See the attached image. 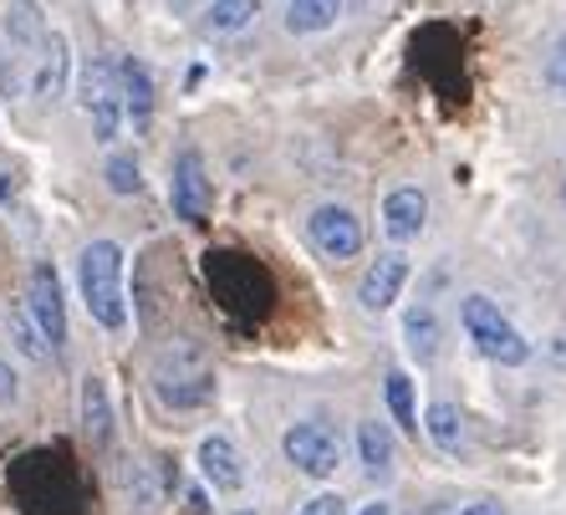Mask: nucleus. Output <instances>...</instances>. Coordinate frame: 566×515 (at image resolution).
Masks as SVG:
<instances>
[{
    "instance_id": "f257e3e1",
    "label": "nucleus",
    "mask_w": 566,
    "mask_h": 515,
    "mask_svg": "<svg viewBox=\"0 0 566 515\" xmlns=\"http://www.w3.org/2000/svg\"><path fill=\"white\" fill-rule=\"evenodd\" d=\"M148 383H154V398L164 403V409H205L214 398V362L205 357V347L189 343V337H179V343H169L164 353L154 357V372H148Z\"/></svg>"
},
{
    "instance_id": "f03ea898",
    "label": "nucleus",
    "mask_w": 566,
    "mask_h": 515,
    "mask_svg": "<svg viewBox=\"0 0 566 515\" xmlns=\"http://www.w3.org/2000/svg\"><path fill=\"white\" fill-rule=\"evenodd\" d=\"M77 291L87 317L107 332L128 327V291H123V245L118 240H93L77 255Z\"/></svg>"
},
{
    "instance_id": "7ed1b4c3",
    "label": "nucleus",
    "mask_w": 566,
    "mask_h": 515,
    "mask_svg": "<svg viewBox=\"0 0 566 515\" xmlns=\"http://www.w3.org/2000/svg\"><path fill=\"white\" fill-rule=\"evenodd\" d=\"M460 322H464V337L480 347V357L501 362V368H521V362H531L526 332L515 327V322L505 317L490 296H464V302H460Z\"/></svg>"
},
{
    "instance_id": "20e7f679",
    "label": "nucleus",
    "mask_w": 566,
    "mask_h": 515,
    "mask_svg": "<svg viewBox=\"0 0 566 515\" xmlns=\"http://www.w3.org/2000/svg\"><path fill=\"white\" fill-rule=\"evenodd\" d=\"M77 97H82V113L93 123V138L97 144H118L123 123H128V107H123V82H118V62L107 56H87L82 62V77H77Z\"/></svg>"
},
{
    "instance_id": "39448f33",
    "label": "nucleus",
    "mask_w": 566,
    "mask_h": 515,
    "mask_svg": "<svg viewBox=\"0 0 566 515\" xmlns=\"http://www.w3.org/2000/svg\"><path fill=\"white\" fill-rule=\"evenodd\" d=\"M281 450H286L291 470H302L306 480H327L337 475V464H343V439H337V429H327V423H291L286 434H281Z\"/></svg>"
},
{
    "instance_id": "423d86ee",
    "label": "nucleus",
    "mask_w": 566,
    "mask_h": 515,
    "mask_svg": "<svg viewBox=\"0 0 566 515\" xmlns=\"http://www.w3.org/2000/svg\"><path fill=\"white\" fill-rule=\"evenodd\" d=\"M169 204L185 225H205V214L214 204V185H210V174H205V154L199 148H179L174 174H169Z\"/></svg>"
},
{
    "instance_id": "0eeeda50",
    "label": "nucleus",
    "mask_w": 566,
    "mask_h": 515,
    "mask_svg": "<svg viewBox=\"0 0 566 515\" xmlns=\"http://www.w3.org/2000/svg\"><path fill=\"white\" fill-rule=\"evenodd\" d=\"M27 312L36 317V327L46 332V343L52 353L66 347V296H62V276H56V265H31L27 276Z\"/></svg>"
},
{
    "instance_id": "6e6552de",
    "label": "nucleus",
    "mask_w": 566,
    "mask_h": 515,
    "mask_svg": "<svg viewBox=\"0 0 566 515\" xmlns=\"http://www.w3.org/2000/svg\"><path fill=\"white\" fill-rule=\"evenodd\" d=\"M306 235H312V245L327 255V261H353V255H363V220H357L347 204H322V210H312Z\"/></svg>"
},
{
    "instance_id": "1a4fd4ad",
    "label": "nucleus",
    "mask_w": 566,
    "mask_h": 515,
    "mask_svg": "<svg viewBox=\"0 0 566 515\" xmlns=\"http://www.w3.org/2000/svg\"><path fill=\"white\" fill-rule=\"evenodd\" d=\"M403 286H409V255L382 251L378 261L363 271V281H357V302L368 306V312H388V306L403 296Z\"/></svg>"
},
{
    "instance_id": "9d476101",
    "label": "nucleus",
    "mask_w": 566,
    "mask_h": 515,
    "mask_svg": "<svg viewBox=\"0 0 566 515\" xmlns=\"http://www.w3.org/2000/svg\"><path fill=\"white\" fill-rule=\"evenodd\" d=\"M66 72H72V46H66L62 31H46V41H41L36 62H31V97H36V107L62 103Z\"/></svg>"
},
{
    "instance_id": "9b49d317",
    "label": "nucleus",
    "mask_w": 566,
    "mask_h": 515,
    "mask_svg": "<svg viewBox=\"0 0 566 515\" xmlns=\"http://www.w3.org/2000/svg\"><path fill=\"white\" fill-rule=\"evenodd\" d=\"M199 475L214 485V495H240L245 490V460L224 434L199 439Z\"/></svg>"
},
{
    "instance_id": "f8f14e48",
    "label": "nucleus",
    "mask_w": 566,
    "mask_h": 515,
    "mask_svg": "<svg viewBox=\"0 0 566 515\" xmlns=\"http://www.w3.org/2000/svg\"><path fill=\"white\" fill-rule=\"evenodd\" d=\"M423 225H429V195H423V189L403 185L382 199V230H388V240L409 245V240L423 235Z\"/></svg>"
},
{
    "instance_id": "ddd939ff",
    "label": "nucleus",
    "mask_w": 566,
    "mask_h": 515,
    "mask_svg": "<svg viewBox=\"0 0 566 515\" xmlns=\"http://www.w3.org/2000/svg\"><path fill=\"white\" fill-rule=\"evenodd\" d=\"M118 82H123V107H128L133 133H144L154 123V77L138 56H123L118 62Z\"/></svg>"
},
{
    "instance_id": "4468645a",
    "label": "nucleus",
    "mask_w": 566,
    "mask_h": 515,
    "mask_svg": "<svg viewBox=\"0 0 566 515\" xmlns=\"http://www.w3.org/2000/svg\"><path fill=\"white\" fill-rule=\"evenodd\" d=\"M357 460H363L368 480H388V475H394L398 444H394V434H388L378 419H363V423H357Z\"/></svg>"
},
{
    "instance_id": "2eb2a0df",
    "label": "nucleus",
    "mask_w": 566,
    "mask_h": 515,
    "mask_svg": "<svg viewBox=\"0 0 566 515\" xmlns=\"http://www.w3.org/2000/svg\"><path fill=\"white\" fill-rule=\"evenodd\" d=\"M82 429L93 439V450H107V439H113V398H107V383L97 372L82 378Z\"/></svg>"
},
{
    "instance_id": "dca6fc26",
    "label": "nucleus",
    "mask_w": 566,
    "mask_h": 515,
    "mask_svg": "<svg viewBox=\"0 0 566 515\" xmlns=\"http://www.w3.org/2000/svg\"><path fill=\"white\" fill-rule=\"evenodd\" d=\"M403 347H409V357L419 362V368H429L439 357V317L434 306H409L403 312Z\"/></svg>"
},
{
    "instance_id": "f3484780",
    "label": "nucleus",
    "mask_w": 566,
    "mask_h": 515,
    "mask_svg": "<svg viewBox=\"0 0 566 515\" xmlns=\"http://www.w3.org/2000/svg\"><path fill=\"white\" fill-rule=\"evenodd\" d=\"M347 0H286V31L291 36H316V31L337 27Z\"/></svg>"
},
{
    "instance_id": "a211bd4d",
    "label": "nucleus",
    "mask_w": 566,
    "mask_h": 515,
    "mask_svg": "<svg viewBox=\"0 0 566 515\" xmlns=\"http://www.w3.org/2000/svg\"><path fill=\"white\" fill-rule=\"evenodd\" d=\"M261 15V0H210L205 6V31L210 36H240Z\"/></svg>"
},
{
    "instance_id": "6ab92c4d",
    "label": "nucleus",
    "mask_w": 566,
    "mask_h": 515,
    "mask_svg": "<svg viewBox=\"0 0 566 515\" xmlns=\"http://www.w3.org/2000/svg\"><path fill=\"white\" fill-rule=\"evenodd\" d=\"M6 332H11V343L21 347L31 362H41V357L52 353V343H46V332H41L36 317L27 312V302H21V306H6Z\"/></svg>"
},
{
    "instance_id": "aec40b11",
    "label": "nucleus",
    "mask_w": 566,
    "mask_h": 515,
    "mask_svg": "<svg viewBox=\"0 0 566 515\" xmlns=\"http://www.w3.org/2000/svg\"><path fill=\"white\" fill-rule=\"evenodd\" d=\"M382 393H388V413L403 434H419V409H413V378L409 372H388L382 378Z\"/></svg>"
},
{
    "instance_id": "412c9836",
    "label": "nucleus",
    "mask_w": 566,
    "mask_h": 515,
    "mask_svg": "<svg viewBox=\"0 0 566 515\" xmlns=\"http://www.w3.org/2000/svg\"><path fill=\"white\" fill-rule=\"evenodd\" d=\"M423 434L434 439L439 450H460L464 444V419H460V409L454 403H429V413H423Z\"/></svg>"
},
{
    "instance_id": "4be33fe9",
    "label": "nucleus",
    "mask_w": 566,
    "mask_h": 515,
    "mask_svg": "<svg viewBox=\"0 0 566 515\" xmlns=\"http://www.w3.org/2000/svg\"><path fill=\"white\" fill-rule=\"evenodd\" d=\"M103 174H107V189H113V195H138V189H144V169H138V159H128V154H113Z\"/></svg>"
},
{
    "instance_id": "5701e85b",
    "label": "nucleus",
    "mask_w": 566,
    "mask_h": 515,
    "mask_svg": "<svg viewBox=\"0 0 566 515\" xmlns=\"http://www.w3.org/2000/svg\"><path fill=\"white\" fill-rule=\"evenodd\" d=\"M21 398V378L11 372V362H0V403H15Z\"/></svg>"
},
{
    "instance_id": "b1692460",
    "label": "nucleus",
    "mask_w": 566,
    "mask_h": 515,
    "mask_svg": "<svg viewBox=\"0 0 566 515\" xmlns=\"http://www.w3.org/2000/svg\"><path fill=\"white\" fill-rule=\"evenodd\" d=\"M546 77H552V87H556V93H566V41H562V46H556L552 66H546Z\"/></svg>"
},
{
    "instance_id": "393cba45",
    "label": "nucleus",
    "mask_w": 566,
    "mask_h": 515,
    "mask_svg": "<svg viewBox=\"0 0 566 515\" xmlns=\"http://www.w3.org/2000/svg\"><path fill=\"white\" fill-rule=\"evenodd\" d=\"M302 515H343V501L337 495H316V501L302 505Z\"/></svg>"
},
{
    "instance_id": "a878e982",
    "label": "nucleus",
    "mask_w": 566,
    "mask_h": 515,
    "mask_svg": "<svg viewBox=\"0 0 566 515\" xmlns=\"http://www.w3.org/2000/svg\"><path fill=\"white\" fill-rule=\"evenodd\" d=\"M454 515H505V505L501 501H470V505H460Z\"/></svg>"
},
{
    "instance_id": "bb28decb",
    "label": "nucleus",
    "mask_w": 566,
    "mask_h": 515,
    "mask_svg": "<svg viewBox=\"0 0 566 515\" xmlns=\"http://www.w3.org/2000/svg\"><path fill=\"white\" fill-rule=\"evenodd\" d=\"M363 515H394V505H388V501H373V505H363Z\"/></svg>"
},
{
    "instance_id": "cd10ccee",
    "label": "nucleus",
    "mask_w": 566,
    "mask_h": 515,
    "mask_svg": "<svg viewBox=\"0 0 566 515\" xmlns=\"http://www.w3.org/2000/svg\"><path fill=\"white\" fill-rule=\"evenodd\" d=\"M199 0H169V11H195Z\"/></svg>"
},
{
    "instance_id": "c85d7f7f",
    "label": "nucleus",
    "mask_w": 566,
    "mask_h": 515,
    "mask_svg": "<svg viewBox=\"0 0 566 515\" xmlns=\"http://www.w3.org/2000/svg\"><path fill=\"white\" fill-rule=\"evenodd\" d=\"M347 6H357V11H363V6H373V0H347Z\"/></svg>"
},
{
    "instance_id": "c756f323",
    "label": "nucleus",
    "mask_w": 566,
    "mask_h": 515,
    "mask_svg": "<svg viewBox=\"0 0 566 515\" xmlns=\"http://www.w3.org/2000/svg\"><path fill=\"white\" fill-rule=\"evenodd\" d=\"M235 515H255V511H235Z\"/></svg>"
}]
</instances>
